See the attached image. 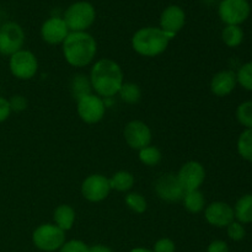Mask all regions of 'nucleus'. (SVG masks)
Returning a JSON list of instances; mask_svg holds the SVG:
<instances>
[{
  "label": "nucleus",
  "instance_id": "obj_29",
  "mask_svg": "<svg viewBox=\"0 0 252 252\" xmlns=\"http://www.w3.org/2000/svg\"><path fill=\"white\" fill-rule=\"evenodd\" d=\"M236 81L246 91L252 93V61L243 64L236 71Z\"/></svg>",
  "mask_w": 252,
  "mask_h": 252
},
{
  "label": "nucleus",
  "instance_id": "obj_23",
  "mask_svg": "<svg viewBox=\"0 0 252 252\" xmlns=\"http://www.w3.org/2000/svg\"><path fill=\"white\" fill-rule=\"evenodd\" d=\"M245 38V33L241 26H235V25H228L221 31V41L224 42L229 48H236L241 46Z\"/></svg>",
  "mask_w": 252,
  "mask_h": 252
},
{
  "label": "nucleus",
  "instance_id": "obj_5",
  "mask_svg": "<svg viewBox=\"0 0 252 252\" xmlns=\"http://www.w3.org/2000/svg\"><path fill=\"white\" fill-rule=\"evenodd\" d=\"M32 243L38 250L54 252L59 250L65 243V231L58 228L56 224H41L32 233Z\"/></svg>",
  "mask_w": 252,
  "mask_h": 252
},
{
  "label": "nucleus",
  "instance_id": "obj_37",
  "mask_svg": "<svg viewBox=\"0 0 252 252\" xmlns=\"http://www.w3.org/2000/svg\"><path fill=\"white\" fill-rule=\"evenodd\" d=\"M129 252H154V251L150 250V249H145V248H135V249H132Z\"/></svg>",
  "mask_w": 252,
  "mask_h": 252
},
{
  "label": "nucleus",
  "instance_id": "obj_6",
  "mask_svg": "<svg viewBox=\"0 0 252 252\" xmlns=\"http://www.w3.org/2000/svg\"><path fill=\"white\" fill-rule=\"evenodd\" d=\"M9 68L12 75L19 80H31L38 71V61L31 51L21 49L10 56Z\"/></svg>",
  "mask_w": 252,
  "mask_h": 252
},
{
  "label": "nucleus",
  "instance_id": "obj_12",
  "mask_svg": "<svg viewBox=\"0 0 252 252\" xmlns=\"http://www.w3.org/2000/svg\"><path fill=\"white\" fill-rule=\"evenodd\" d=\"M154 191L161 201L169 202V203L182 201L185 194L176 174H171V172L158 177L157 181L154 182Z\"/></svg>",
  "mask_w": 252,
  "mask_h": 252
},
{
  "label": "nucleus",
  "instance_id": "obj_11",
  "mask_svg": "<svg viewBox=\"0 0 252 252\" xmlns=\"http://www.w3.org/2000/svg\"><path fill=\"white\" fill-rule=\"evenodd\" d=\"M110 192L111 187L108 179L101 174L89 175L81 184V194L91 203L105 201Z\"/></svg>",
  "mask_w": 252,
  "mask_h": 252
},
{
  "label": "nucleus",
  "instance_id": "obj_19",
  "mask_svg": "<svg viewBox=\"0 0 252 252\" xmlns=\"http://www.w3.org/2000/svg\"><path fill=\"white\" fill-rule=\"evenodd\" d=\"M234 209V217L235 220L241 224H251L252 223V193L243 194L240 198L236 201Z\"/></svg>",
  "mask_w": 252,
  "mask_h": 252
},
{
  "label": "nucleus",
  "instance_id": "obj_10",
  "mask_svg": "<svg viewBox=\"0 0 252 252\" xmlns=\"http://www.w3.org/2000/svg\"><path fill=\"white\" fill-rule=\"evenodd\" d=\"M180 185L185 192L194 191L201 189L206 180V169L203 165L196 160L187 161L180 167L176 174Z\"/></svg>",
  "mask_w": 252,
  "mask_h": 252
},
{
  "label": "nucleus",
  "instance_id": "obj_3",
  "mask_svg": "<svg viewBox=\"0 0 252 252\" xmlns=\"http://www.w3.org/2000/svg\"><path fill=\"white\" fill-rule=\"evenodd\" d=\"M172 38L174 37L162 31L160 27L147 26L134 32L130 43L137 54L145 58H154L166 51Z\"/></svg>",
  "mask_w": 252,
  "mask_h": 252
},
{
  "label": "nucleus",
  "instance_id": "obj_28",
  "mask_svg": "<svg viewBox=\"0 0 252 252\" xmlns=\"http://www.w3.org/2000/svg\"><path fill=\"white\" fill-rule=\"evenodd\" d=\"M235 117L245 129L252 128V100L244 101L236 107Z\"/></svg>",
  "mask_w": 252,
  "mask_h": 252
},
{
  "label": "nucleus",
  "instance_id": "obj_22",
  "mask_svg": "<svg viewBox=\"0 0 252 252\" xmlns=\"http://www.w3.org/2000/svg\"><path fill=\"white\" fill-rule=\"evenodd\" d=\"M108 182H110L111 189H115L117 192H128L134 186L135 179L132 172L121 170V171L115 172L108 179Z\"/></svg>",
  "mask_w": 252,
  "mask_h": 252
},
{
  "label": "nucleus",
  "instance_id": "obj_14",
  "mask_svg": "<svg viewBox=\"0 0 252 252\" xmlns=\"http://www.w3.org/2000/svg\"><path fill=\"white\" fill-rule=\"evenodd\" d=\"M204 219L209 225L216 228H226L231 221L235 220L234 209L226 202H212L204 208Z\"/></svg>",
  "mask_w": 252,
  "mask_h": 252
},
{
  "label": "nucleus",
  "instance_id": "obj_8",
  "mask_svg": "<svg viewBox=\"0 0 252 252\" xmlns=\"http://www.w3.org/2000/svg\"><path fill=\"white\" fill-rule=\"evenodd\" d=\"M106 108L105 100L96 94H90L76 101V112L86 125H96L101 122L105 117Z\"/></svg>",
  "mask_w": 252,
  "mask_h": 252
},
{
  "label": "nucleus",
  "instance_id": "obj_2",
  "mask_svg": "<svg viewBox=\"0 0 252 252\" xmlns=\"http://www.w3.org/2000/svg\"><path fill=\"white\" fill-rule=\"evenodd\" d=\"M62 51L69 65L74 68H84L95 59L97 54V42L88 31L69 32L62 43Z\"/></svg>",
  "mask_w": 252,
  "mask_h": 252
},
{
  "label": "nucleus",
  "instance_id": "obj_24",
  "mask_svg": "<svg viewBox=\"0 0 252 252\" xmlns=\"http://www.w3.org/2000/svg\"><path fill=\"white\" fill-rule=\"evenodd\" d=\"M236 149L244 160L252 162V128L241 132L236 143Z\"/></svg>",
  "mask_w": 252,
  "mask_h": 252
},
{
  "label": "nucleus",
  "instance_id": "obj_15",
  "mask_svg": "<svg viewBox=\"0 0 252 252\" xmlns=\"http://www.w3.org/2000/svg\"><path fill=\"white\" fill-rule=\"evenodd\" d=\"M160 29L175 38L186 24V12L179 5H169L160 15Z\"/></svg>",
  "mask_w": 252,
  "mask_h": 252
},
{
  "label": "nucleus",
  "instance_id": "obj_27",
  "mask_svg": "<svg viewBox=\"0 0 252 252\" xmlns=\"http://www.w3.org/2000/svg\"><path fill=\"white\" fill-rule=\"evenodd\" d=\"M125 203L130 211H133L137 214H143L148 208V202L144 198V196L138 192H129L126 194Z\"/></svg>",
  "mask_w": 252,
  "mask_h": 252
},
{
  "label": "nucleus",
  "instance_id": "obj_16",
  "mask_svg": "<svg viewBox=\"0 0 252 252\" xmlns=\"http://www.w3.org/2000/svg\"><path fill=\"white\" fill-rule=\"evenodd\" d=\"M69 29L62 16H52L41 26V37L46 43L57 46L62 44L69 34Z\"/></svg>",
  "mask_w": 252,
  "mask_h": 252
},
{
  "label": "nucleus",
  "instance_id": "obj_1",
  "mask_svg": "<svg viewBox=\"0 0 252 252\" xmlns=\"http://www.w3.org/2000/svg\"><path fill=\"white\" fill-rule=\"evenodd\" d=\"M93 91L102 98H112L125 83V74L117 62L110 58L98 59L90 71Z\"/></svg>",
  "mask_w": 252,
  "mask_h": 252
},
{
  "label": "nucleus",
  "instance_id": "obj_4",
  "mask_svg": "<svg viewBox=\"0 0 252 252\" xmlns=\"http://www.w3.org/2000/svg\"><path fill=\"white\" fill-rule=\"evenodd\" d=\"M70 32H86L96 20V9L90 1L80 0L69 5L62 16Z\"/></svg>",
  "mask_w": 252,
  "mask_h": 252
},
{
  "label": "nucleus",
  "instance_id": "obj_7",
  "mask_svg": "<svg viewBox=\"0 0 252 252\" xmlns=\"http://www.w3.org/2000/svg\"><path fill=\"white\" fill-rule=\"evenodd\" d=\"M250 14L251 5L248 0H220L219 2V19L225 24V26H240L250 17Z\"/></svg>",
  "mask_w": 252,
  "mask_h": 252
},
{
  "label": "nucleus",
  "instance_id": "obj_18",
  "mask_svg": "<svg viewBox=\"0 0 252 252\" xmlns=\"http://www.w3.org/2000/svg\"><path fill=\"white\" fill-rule=\"evenodd\" d=\"M76 219L75 209L69 204H61L54 209L53 220L58 228H61L63 231L70 230L74 226Z\"/></svg>",
  "mask_w": 252,
  "mask_h": 252
},
{
  "label": "nucleus",
  "instance_id": "obj_26",
  "mask_svg": "<svg viewBox=\"0 0 252 252\" xmlns=\"http://www.w3.org/2000/svg\"><path fill=\"white\" fill-rule=\"evenodd\" d=\"M117 95H120L123 102L128 103V105H134V103L139 102L142 98V90L134 83H123Z\"/></svg>",
  "mask_w": 252,
  "mask_h": 252
},
{
  "label": "nucleus",
  "instance_id": "obj_34",
  "mask_svg": "<svg viewBox=\"0 0 252 252\" xmlns=\"http://www.w3.org/2000/svg\"><path fill=\"white\" fill-rule=\"evenodd\" d=\"M11 108H10L9 100L4 97H0V123L5 122L10 117Z\"/></svg>",
  "mask_w": 252,
  "mask_h": 252
},
{
  "label": "nucleus",
  "instance_id": "obj_9",
  "mask_svg": "<svg viewBox=\"0 0 252 252\" xmlns=\"http://www.w3.org/2000/svg\"><path fill=\"white\" fill-rule=\"evenodd\" d=\"M25 44V31L16 22H5L0 26V54L12 56Z\"/></svg>",
  "mask_w": 252,
  "mask_h": 252
},
{
  "label": "nucleus",
  "instance_id": "obj_20",
  "mask_svg": "<svg viewBox=\"0 0 252 252\" xmlns=\"http://www.w3.org/2000/svg\"><path fill=\"white\" fill-rule=\"evenodd\" d=\"M182 203H184L185 209L192 214L201 213L206 208V198H204V194L202 193L201 189L185 192Z\"/></svg>",
  "mask_w": 252,
  "mask_h": 252
},
{
  "label": "nucleus",
  "instance_id": "obj_21",
  "mask_svg": "<svg viewBox=\"0 0 252 252\" xmlns=\"http://www.w3.org/2000/svg\"><path fill=\"white\" fill-rule=\"evenodd\" d=\"M70 93L74 100H80L84 96L93 94V86H91L90 78L85 74H76L73 76L70 81Z\"/></svg>",
  "mask_w": 252,
  "mask_h": 252
},
{
  "label": "nucleus",
  "instance_id": "obj_30",
  "mask_svg": "<svg viewBox=\"0 0 252 252\" xmlns=\"http://www.w3.org/2000/svg\"><path fill=\"white\" fill-rule=\"evenodd\" d=\"M226 234H228V238L233 241H241L245 239L246 236V229L245 225L239 221L234 220L226 226Z\"/></svg>",
  "mask_w": 252,
  "mask_h": 252
},
{
  "label": "nucleus",
  "instance_id": "obj_32",
  "mask_svg": "<svg viewBox=\"0 0 252 252\" xmlns=\"http://www.w3.org/2000/svg\"><path fill=\"white\" fill-rule=\"evenodd\" d=\"M154 252H175L176 251V245L174 241L169 238H161L154 244L153 248Z\"/></svg>",
  "mask_w": 252,
  "mask_h": 252
},
{
  "label": "nucleus",
  "instance_id": "obj_13",
  "mask_svg": "<svg viewBox=\"0 0 252 252\" xmlns=\"http://www.w3.org/2000/svg\"><path fill=\"white\" fill-rule=\"evenodd\" d=\"M123 137L128 147L139 152L143 148L152 144V129L143 121L134 120L126 125Z\"/></svg>",
  "mask_w": 252,
  "mask_h": 252
},
{
  "label": "nucleus",
  "instance_id": "obj_36",
  "mask_svg": "<svg viewBox=\"0 0 252 252\" xmlns=\"http://www.w3.org/2000/svg\"><path fill=\"white\" fill-rule=\"evenodd\" d=\"M89 252H113V250L108 248V246L98 244V245H94L89 248Z\"/></svg>",
  "mask_w": 252,
  "mask_h": 252
},
{
  "label": "nucleus",
  "instance_id": "obj_35",
  "mask_svg": "<svg viewBox=\"0 0 252 252\" xmlns=\"http://www.w3.org/2000/svg\"><path fill=\"white\" fill-rule=\"evenodd\" d=\"M207 252H229V246L224 240H214L208 245Z\"/></svg>",
  "mask_w": 252,
  "mask_h": 252
},
{
  "label": "nucleus",
  "instance_id": "obj_31",
  "mask_svg": "<svg viewBox=\"0 0 252 252\" xmlns=\"http://www.w3.org/2000/svg\"><path fill=\"white\" fill-rule=\"evenodd\" d=\"M59 252H89V246L81 240H69L63 244Z\"/></svg>",
  "mask_w": 252,
  "mask_h": 252
},
{
  "label": "nucleus",
  "instance_id": "obj_25",
  "mask_svg": "<svg viewBox=\"0 0 252 252\" xmlns=\"http://www.w3.org/2000/svg\"><path fill=\"white\" fill-rule=\"evenodd\" d=\"M138 158H139L140 162L145 166H157L158 164H160L162 159V154L160 152V149L155 145H148V147L143 148L138 152Z\"/></svg>",
  "mask_w": 252,
  "mask_h": 252
},
{
  "label": "nucleus",
  "instance_id": "obj_33",
  "mask_svg": "<svg viewBox=\"0 0 252 252\" xmlns=\"http://www.w3.org/2000/svg\"><path fill=\"white\" fill-rule=\"evenodd\" d=\"M9 103H10V108H11V112L14 111V112H22V111H25L27 108V100L25 96L22 95H15L12 96L11 98L9 100Z\"/></svg>",
  "mask_w": 252,
  "mask_h": 252
},
{
  "label": "nucleus",
  "instance_id": "obj_17",
  "mask_svg": "<svg viewBox=\"0 0 252 252\" xmlns=\"http://www.w3.org/2000/svg\"><path fill=\"white\" fill-rule=\"evenodd\" d=\"M238 81H236V73L233 70H220L214 74L209 83V88L213 95L218 97L229 96L235 90Z\"/></svg>",
  "mask_w": 252,
  "mask_h": 252
}]
</instances>
